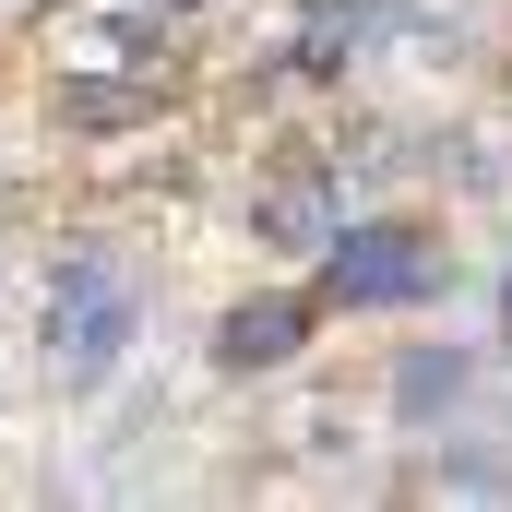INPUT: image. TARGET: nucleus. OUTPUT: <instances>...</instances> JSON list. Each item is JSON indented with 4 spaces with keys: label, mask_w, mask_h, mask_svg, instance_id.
Returning <instances> with one entry per match:
<instances>
[{
    "label": "nucleus",
    "mask_w": 512,
    "mask_h": 512,
    "mask_svg": "<svg viewBox=\"0 0 512 512\" xmlns=\"http://www.w3.org/2000/svg\"><path fill=\"white\" fill-rule=\"evenodd\" d=\"M131 346V286L108 262H60L48 274V370L60 382H108Z\"/></svg>",
    "instance_id": "1"
},
{
    "label": "nucleus",
    "mask_w": 512,
    "mask_h": 512,
    "mask_svg": "<svg viewBox=\"0 0 512 512\" xmlns=\"http://www.w3.org/2000/svg\"><path fill=\"white\" fill-rule=\"evenodd\" d=\"M429 286V251L405 227H334V298L370 310V298H417Z\"/></svg>",
    "instance_id": "2"
},
{
    "label": "nucleus",
    "mask_w": 512,
    "mask_h": 512,
    "mask_svg": "<svg viewBox=\"0 0 512 512\" xmlns=\"http://www.w3.org/2000/svg\"><path fill=\"white\" fill-rule=\"evenodd\" d=\"M262 239H274V251H334V227H346V215H334V179H322V167H286V179H262Z\"/></svg>",
    "instance_id": "3"
},
{
    "label": "nucleus",
    "mask_w": 512,
    "mask_h": 512,
    "mask_svg": "<svg viewBox=\"0 0 512 512\" xmlns=\"http://www.w3.org/2000/svg\"><path fill=\"white\" fill-rule=\"evenodd\" d=\"M298 334H310V310H298V298H239V310L215 322V358H227V370H286V358H298Z\"/></svg>",
    "instance_id": "4"
},
{
    "label": "nucleus",
    "mask_w": 512,
    "mask_h": 512,
    "mask_svg": "<svg viewBox=\"0 0 512 512\" xmlns=\"http://www.w3.org/2000/svg\"><path fill=\"white\" fill-rule=\"evenodd\" d=\"M60 120L72 131H131V120H155V84H60Z\"/></svg>",
    "instance_id": "5"
},
{
    "label": "nucleus",
    "mask_w": 512,
    "mask_h": 512,
    "mask_svg": "<svg viewBox=\"0 0 512 512\" xmlns=\"http://www.w3.org/2000/svg\"><path fill=\"white\" fill-rule=\"evenodd\" d=\"M393 405H405V417H441V405H465V358H441V346H417V358L393 370Z\"/></svg>",
    "instance_id": "6"
},
{
    "label": "nucleus",
    "mask_w": 512,
    "mask_h": 512,
    "mask_svg": "<svg viewBox=\"0 0 512 512\" xmlns=\"http://www.w3.org/2000/svg\"><path fill=\"white\" fill-rule=\"evenodd\" d=\"M501 334H512V286H501Z\"/></svg>",
    "instance_id": "7"
}]
</instances>
